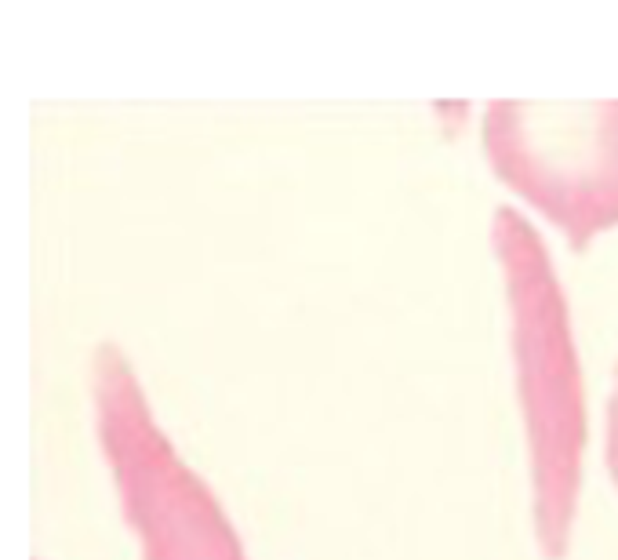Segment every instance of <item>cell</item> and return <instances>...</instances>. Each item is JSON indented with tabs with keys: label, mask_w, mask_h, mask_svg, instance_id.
I'll return each mask as SVG.
<instances>
[{
	"label": "cell",
	"mask_w": 618,
	"mask_h": 560,
	"mask_svg": "<svg viewBox=\"0 0 618 560\" xmlns=\"http://www.w3.org/2000/svg\"><path fill=\"white\" fill-rule=\"evenodd\" d=\"M491 244L502 259L513 317V364L535 473V531L542 553L561 560L571 542L586 448V393L571 313L545 240L517 207H495Z\"/></svg>",
	"instance_id": "6da1fadb"
},
{
	"label": "cell",
	"mask_w": 618,
	"mask_h": 560,
	"mask_svg": "<svg viewBox=\"0 0 618 560\" xmlns=\"http://www.w3.org/2000/svg\"><path fill=\"white\" fill-rule=\"evenodd\" d=\"M95 415L124 517L146 560H248L229 513L171 448L116 346L95 353Z\"/></svg>",
	"instance_id": "7a4b0ae2"
},
{
	"label": "cell",
	"mask_w": 618,
	"mask_h": 560,
	"mask_svg": "<svg viewBox=\"0 0 618 560\" xmlns=\"http://www.w3.org/2000/svg\"><path fill=\"white\" fill-rule=\"evenodd\" d=\"M484 153L520 196L586 248L618 222V99H498L484 110Z\"/></svg>",
	"instance_id": "3957f363"
},
{
	"label": "cell",
	"mask_w": 618,
	"mask_h": 560,
	"mask_svg": "<svg viewBox=\"0 0 618 560\" xmlns=\"http://www.w3.org/2000/svg\"><path fill=\"white\" fill-rule=\"evenodd\" d=\"M608 470L618 484V375H615V393L608 400Z\"/></svg>",
	"instance_id": "277c9868"
}]
</instances>
